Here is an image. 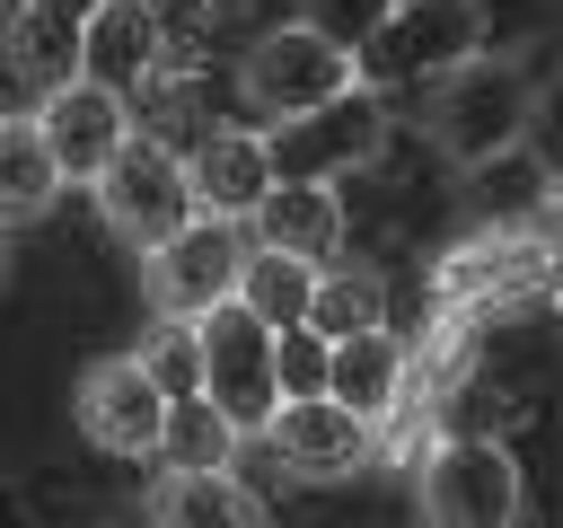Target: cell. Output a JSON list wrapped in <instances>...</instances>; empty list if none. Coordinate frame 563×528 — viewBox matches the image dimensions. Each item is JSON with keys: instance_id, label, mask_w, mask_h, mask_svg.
<instances>
[{"instance_id": "obj_8", "label": "cell", "mask_w": 563, "mask_h": 528, "mask_svg": "<svg viewBox=\"0 0 563 528\" xmlns=\"http://www.w3.org/2000/svg\"><path fill=\"white\" fill-rule=\"evenodd\" d=\"M475 53H484V9L475 0H396L387 26L361 44V79L369 88H413V79H449Z\"/></svg>"}, {"instance_id": "obj_4", "label": "cell", "mask_w": 563, "mask_h": 528, "mask_svg": "<svg viewBox=\"0 0 563 528\" xmlns=\"http://www.w3.org/2000/svg\"><path fill=\"white\" fill-rule=\"evenodd\" d=\"M202 334V396L238 422V431H273L282 414V326L255 317L246 299H220L194 317Z\"/></svg>"}, {"instance_id": "obj_6", "label": "cell", "mask_w": 563, "mask_h": 528, "mask_svg": "<svg viewBox=\"0 0 563 528\" xmlns=\"http://www.w3.org/2000/svg\"><path fill=\"white\" fill-rule=\"evenodd\" d=\"M246 264H255V229L229 220V211H194L167 246L141 255V282H150V308L158 317H202V308L238 299Z\"/></svg>"}, {"instance_id": "obj_14", "label": "cell", "mask_w": 563, "mask_h": 528, "mask_svg": "<svg viewBox=\"0 0 563 528\" xmlns=\"http://www.w3.org/2000/svg\"><path fill=\"white\" fill-rule=\"evenodd\" d=\"M97 9H106V0H9L0 44H9V62H18L35 88H53V79L79 70V35H88Z\"/></svg>"}, {"instance_id": "obj_27", "label": "cell", "mask_w": 563, "mask_h": 528, "mask_svg": "<svg viewBox=\"0 0 563 528\" xmlns=\"http://www.w3.org/2000/svg\"><path fill=\"white\" fill-rule=\"evenodd\" d=\"M545 299L563 308V238H554V264H545Z\"/></svg>"}, {"instance_id": "obj_18", "label": "cell", "mask_w": 563, "mask_h": 528, "mask_svg": "<svg viewBox=\"0 0 563 528\" xmlns=\"http://www.w3.org/2000/svg\"><path fill=\"white\" fill-rule=\"evenodd\" d=\"M62 185H70V176H62L53 141H44V123H35V114H0V220H9V229L44 220Z\"/></svg>"}, {"instance_id": "obj_22", "label": "cell", "mask_w": 563, "mask_h": 528, "mask_svg": "<svg viewBox=\"0 0 563 528\" xmlns=\"http://www.w3.org/2000/svg\"><path fill=\"white\" fill-rule=\"evenodd\" d=\"M238 440H246V431H238V422L194 387V396H176V405H167V440H158V458H167V466H229V458H238Z\"/></svg>"}, {"instance_id": "obj_10", "label": "cell", "mask_w": 563, "mask_h": 528, "mask_svg": "<svg viewBox=\"0 0 563 528\" xmlns=\"http://www.w3.org/2000/svg\"><path fill=\"white\" fill-rule=\"evenodd\" d=\"M422 493V519H449V528H493V519H519V466L501 440H440L413 475Z\"/></svg>"}, {"instance_id": "obj_13", "label": "cell", "mask_w": 563, "mask_h": 528, "mask_svg": "<svg viewBox=\"0 0 563 528\" xmlns=\"http://www.w3.org/2000/svg\"><path fill=\"white\" fill-rule=\"evenodd\" d=\"M185 158H194V194H202V211H229V220H255V202L282 185V176H273V141L246 132V123L202 132Z\"/></svg>"}, {"instance_id": "obj_1", "label": "cell", "mask_w": 563, "mask_h": 528, "mask_svg": "<svg viewBox=\"0 0 563 528\" xmlns=\"http://www.w3.org/2000/svg\"><path fill=\"white\" fill-rule=\"evenodd\" d=\"M97 211H106V229H114L132 255L167 246V238L202 211V194H194V158H185L176 141H158V132L132 123V141L97 167Z\"/></svg>"}, {"instance_id": "obj_26", "label": "cell", "mask_w": 563, "mask_h": 528, "mask_svg": "<svg viewBox=\"0 0 563 528\" xmlns=\"http://www.w3.org/2000/svg\"><path fill=\"white\" fill-rule=\"evenodd\" d=\"M387 9H396V0H299V18H308L317 35H334V44H352V53L387 26Z\"/></svg>"}, {"instance_id": "obj_2", "label": "cell", "mask_w": 563, "mask_h": 528, "mask_svg": "<svg viewBox=\"0 0 563 528\" xmlns=\"http://www.w3.org/2000/svg\"><path fill=\"white\" fill-rule=\"evenodd\" d=\"M528 123H537V79H528L519 62H493V53L457 62V70L440 79V97H431V141H440L457 167H484V158L519 150Z\"/></svg>"}, {"instance_id": "obj_17", "label": "cell", "mask_w": 563, "mask_h": 528, "mask_svg": "<svg viewBox=\"0 0 563 528\" xmlns=\"http://www.w3.org/2000/svg\"><path fill=\"white\" fill-rule=\"evenodd\" d=\"M405 378H413V352H405L387 326H361V334H343V343H334L325 396H343V405H352V414H369V431H378V414L405 396Z\"/></svg>"}, {"instance_id": "obj_5", "label": "cell", "mask_w": 563, "mask_h": 528, "mask_svg": "<svg viewBox=\"0 0 563 528\" xmlns=\"http://www.w3.org/2000/svg\"><path fill=\"white\" fill-rule=\"evenodd\" d=\"M352 79H361V53L334 44V35H317L308 18H290V26H273V35H255V44L238 53V97H246V114H264V123L308 114V106L343 97Z\"/></svg>"}, {"instance_id": "obj_9", "label": "cell", "mask_w": 563, "mask_h": 528, "mask_svg": "<svg viewBox=\"0 0 563 528\" xmlns=\"http://www.w3.org/2000/svg\"><path fill=\"white\" fill-rule=\"evenodd\" d=\"M167 387H158V370L141 361V352H106V361H88V378H79V396H70V414H79V431L97 440V449H114V458H158V440H167Z\"/></svg>"}, {"instance_id": "obj_24", "label": "cell", "mask_w": 563, "mask_h": 528, "mask_svg": "<svg viewBox=\"0 0 563 528\" xmlns=\"http://www.w3.org/2000/svg\"><path fill=\"white\" fill-rule=\"evenodd\" d=\"M141 361L158 370L167 396H194V387H202V334H194V317H167V326L141 343Z\"/></svg>"}, {"instance_id": "obj_7", "label": "cell", "mask_w": 563, "mask_h": 528, "mask_svg": "<svg viewBox=\"0 0 563 528\" xmlns=\"http://www.w3.org/2000/svg\"><path fill=\"white\" fill-rule=\"evenodd\" d=\"M264 141H273V176H290V185H334V176H352L361 158H378V141H387V88L352 79L343 97H325V106H308V114H282Z\"/></svg>"}, {"instance_id": "obj_25", "label": "cell", "mask_w": 563, "mask_h": 528, "mask_svg": "<svg viewBox=\"0 0 563 528\" xmlns=\"http://www.w3.org/2000/svg\"><path fill=\"white\" fill-rule=\"evenodd\" d=\"M325 370H334V334H317L308 317L282 326V396H317Z\"/></svg>"}, {"instance_id": "obj_3", "label": "cell", "mask_w": 563, "mask_h": 528, "mask_svg": "<svg viewBox=\"0 0 563 528\" xmlns=\"http://www.w3.org/2000/svg\"><path fill=\"white\" fill-rule=\"evenodd\" d=\"M545 264H554V229L545 220H493V229H475V238H457L440 255L431 299L466 308V317L528 308V299H545Z\"/></svg>"}, {"instance_id": "obj_11", "label": "cell", "mask_w": 563, "mask_h": 528, "mask_svg": "<svg viewBox=\"0 0 563 528\" xmlns=\"http://www.w3.org/2000/svg\"><path fill=\"white\" fill-rule=\"evenodd\" d=\"M273 449H282V466L299 475V484H343V475H361L369 458H378V431H369V414H352L343 396H282V414H273V431H264Z\"/></svg>"}, {"instance_id": "obj_15", "label": "cell", "mask_w": 563, "mask_h": 528, "mask_svg": "<svg viewBox=\"0 0 563 528\" xmlns=\"http://www.w3.org/2000/svg\"><path fill=\"white\" fill-rule=\"evenodd\" d=\"M79 70L132 97V88L158 70V9H150V0H106V9L88 18V35H79Z\"/></svg>"}, {"instance_id": "obj_19", "label": "cell", "mask_w": 563, "mask_h": 528, "mask_svg": "<svg viewBox=\"0 0 563 528\" xmlns=\"http://www.w3.org/2000/svg\"><path fill=\"white\" fill-rule=\"evenodd\" d=\"M150 519H264V502L229 475V466H167L150 493H141Z\"/></svg>"}, {"instance_id": "obj_29", "label": "cell", "mask_w": 563, "mask_h": 528, "mask_svg": "<svg viewBox=\"0 0 563 528\" xmlns=\"http://www.w3.org/2000/svg\"><path fill=\"white\" fill-rule=\"evenodd\" d=\"M0 238H9V220H0ZM0 273H9V246H0Z\"/></svg>"}, {"instance_id": "obj_21", "label": "cell", "mask_w": 563, "mask_h": 528, "mask_svg": "<svg viewBox=\"0 0 563 528\" xmlns=\"http://www.w3.org/2000/svg\"><path fill=\"white\" fill-rule=\"evenodd\" d=\"M238 299H246L255 317H273V326H299V317H308V299H317V264H308V255H290V246H255V264H246V282H238Z\"/></svg>"}, {"instance_id": "obj_12", "label": "cell", "mask_w": 563, "mask_h": 528, "mask_svg": "<svg viewBox=\"0 0 563 528\" xmlns=\"http://www.w3.org/2000/svg\"><path fill=\"white\" fill-rule=\"evenodd\" d=\"M35 123H44V141H53L62 176H70V185H97V167L132 141V97H123V88H106V79H88V70H70V79H53V88H44Z\"/></svg>"}, {"instance_id": "obj_28", "label": "cell", "mask_w": 563, "mask_h": 528, "mask_svg": "<svg viewBox=\"0 0 563 528\" xmlns=\"http://www.w3.org/2000/svg\"><path fill=\"white\" fill-rule=\"evenodd\" d=\"M537 220H545V229H554V238H563V185H554V194H545V202H537Z\"/></svg>"}, {"instance_id": "obj_20", "label": "cell", "mask_w": 563, "mask_h": 528, "mask_svg": "<svg viewBox=\"0 0 563 528\" xmlns=\"http://www.w3.org/2000/svg\"><path fill=\"white\" fill-rule=\"evenodd\" d=\"M308 326L317 334H361V326H387V273L378 264H317V299H308Z\"/></svg>"}, {"instance_id": "obj_23", "label": "cell", "mask_w": 563, "mask_h": 528, "mask_svg": "<svg viewBox=\"0 0 563 528\" xmlns=\"http://www.w3.org/2000/svg\"><path fill=\"white\" fill-rule=\"evenodd\" d=\"M132 114H141V132H158V141H176V150H194V141L211 132V123L194 114V79H185V70H167V62L132 88Z\"/></svg>"}, {"instance_id": "obj_16", "label": "cell", "mask_w": 563, "mask_h": 528, "mask_svg": "<svg viewBox=\"0 0 563 528\" xmlns=\"http://www.w3.org/2000/svg\"><path fill=\"white\" fill-rule=\"evenodd\" d=\"M255 246H290V255H308V264H334V246H343V202H334V185H273L264 202H255Z\"/></svg>"}]
</instances>
